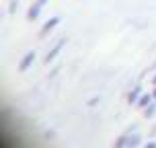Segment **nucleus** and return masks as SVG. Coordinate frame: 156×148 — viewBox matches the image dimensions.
Masks as SVG:
<instances>
[{"label": "nucleus", "mask_w": 156, "mask_h": 148, "mask_svg": "<svg viewBox=\"0 0 156 148\" xmlns=\"http://www.w3.org/2000/svg\"><path fill=\"white\" fill-rule=\"evenodd\" d=\"M33 58H35V54H29V56H27V58L23 60V64H21V68H23V70H25V68H29V64H31Z\"/></svg>", "instance_id": "nucleus-1"}, {"label": "nucleus", "mask_w": 156, "mask_h": 148, "mask_svg": "<svg viewBox=\"0 0 156 148\" xmlns=\"http://www.w3.org/2000/svg\"><path fill=\"white\" fill-rule=\"evenodd\" d=\"M55 23H58V19H51V21H47V25L43 27V33H47V31H49V29H51V27H54Z\"/></svg>", "instance_id": "nucleus-2"}, {"label": "nucleus", "mask_w": 156, "mask_h": 148, "mask_svg": "<svg viewBox=\"0 0 156 148\" xmlns=\"http://www.w3.org/2000/svg\"><path fill=\"white\" fill-rule=\"evenodd\" d=\"M154 82H156V78H154Z\"/></svg>", "instance_id": "nucleus-3"}]
</instances>
